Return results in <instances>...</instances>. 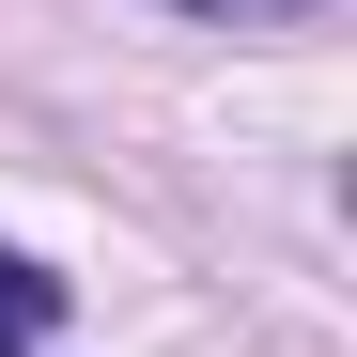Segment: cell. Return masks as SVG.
<instances>
[{
    "mask_svg": "<svg viewBox=\"0 0 357 357\" xmlns=\"http://www.w3.org/2000/svg\"><path fill=\"white\" fill-rule=\"evenodd\" d=\"M171 16H233V31H264V16H311V0H171Z\"/></svg>",
    "mask_w": 357,
    "mask_h": 357,
    "instance_id": "obj_2",
    "label": "cell"
},
{
    "mask_svg": "<svg viewBox=\"0 0 357 357\" xmlns=\"http://www.w3.org/2000/svg\"><path fill=\"white\" fill-rule=\"evenodd\" d=\"M47 311H63V280H47V264H0V357H31Z\"/></svg>",
    "mask_w": 357,
    "mask_h": 357,
    "instance_id": "obj_1",
    "label": "cell"
}]
</instances>
